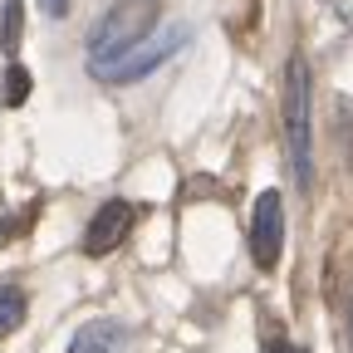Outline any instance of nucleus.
I'll return each mask as SVG.
<instances>
[{"instance_id":"1","label":"nucleus","mask_w":353,"mask_h":353,"mask_svg":"<svg viewBox=\"0 0 353 353\" xmlns=\"http://www.w3.org/2000/svg\"><path fill=\"white\" fill-rule=\"evenodd\" d=\"M152 25H157V0H113L88 34V69H103L132 54L152 34Z\"/></svg>"},{"instance_id":"2","label":"nucleus","mask_w":353,"mask_h":353,"mask_svg":"<svg viewBox=\"0 0 353 353\" xmlns=\"http://www.w3.org/2000/svg\"><path fill=\"white\" fill-rule=\"evenodd\" d=\"M280 113H285L290 172H294V182L309 192V182H314V143H309V64H304L299 54L285 64V99H280Z\"/></svg>"},{"instance_id":"3","label":"nucleus","mask_w":353,"mask_h":353,"mask_svg":"<svg viewBox=\"0 0 353 353\" xmlns=\"http://www.w3.org/2000/svg\"><path fill=\"white\" fill-rule=\"evenodd\" d=\"M187 44V25H172V30H162L157 39H143L132 54H123L118 64H103V69H94V79H103V83H138V79H148L157 64H167L176 50Z\"/></svg>"},{"instance_id":"4","label":"nucleus","mask_w":353,"mask_h":353,"mask_svg":"<svg viewBox=\"0 0 353 353\" xmlns=\"http://www.w3.org/2000/svg\"><path fill=\"white\" fill-rule=\"evenodd\" d=\"M280 250H285V201H280V192H260L255 216H250V255L260 270H275Z\"/></svg>"},{"instance_id":"5","label":"nucleus","mask_w":353,"mask_h":353,"mask_svg":"<svg viewBox=\"0 0 353 353\" xmlns=\"http://www.w3.org/2000/svg\"><path fill=\"white\" fill-rule=\"evenodd\" d=\"M132 221H138V211H132V201H103L94 211V221H88V231H83V250L88 255H108L128 241L132 231Z\"/></svg>"},{"instance_id":"6","label":"nucleus","mask_w":353,"mask_h":353,"mask_svg":"<svg viewBox=\"0 0 353 353\" xmlns=\"http://www.w3.org/2000/svg\"><path fill=\"white\" fill-rule=\"evenodd\" d=\"M123 348H128V329L118 319H94L74 339V353H123Z\"/></svg>"},{"instance_id":"7","label":"nucleus","mask_w":353,"mask_h":353,"mask_svg":"<svg viewBox=\"0 0 353 353\" xmlns=\"http://www.w3.org/2000/svg\"><path fill=\"white\" fill-rule=\"evenodd\" d=\"M20 30H25V0H6V10H0V54L20 50Z\"/></svg>"},{"instance_id":"8","label":"nucleus","mask_w":353,"mask_h":353,"mask_svg":"<svg viewBox=\"0 0 353 353\" xmlns=\"http://www.w3.org/2000/svg\"><path fill=\"white\" fill-rule=\"evenodd\" d=\"M20 324H25V294L15 285H6V290H0V339L15 334Z\"/></svg>"},{"instance_id":"9","label":"nucleus","mask_w":353,"mask_h":353,"mask_svg":"<svg viewBox=\"0 0 353 353\" xmlns=\"http://www.w3.org/2000/svg\"><path fill=\"white\" fill-rule=\"evenodd\" d=\"M30 99V69L25 64H10L6 69V108H20Z\"/></svg>"},{"instance_id":"10","label":"nucleus","mask_w":353,"mask_h":353,"mask_svg":"<svg viewBox=\"0 0 353 353\" xmlns=\"http://www.w3.org/2000/svg\"><path fill=\"white\" fill-rule=\"evenodd\" d=\"M39 6H44V15H50V20H64L74 0H39Z\"/></svg>"},{"instance_id":"11","label":"nucleus","mask_w":353,"mask_h":353,"mask_svg":"<svg viewBox=\"0 0 353 353\" xmlns=\"http://www.w3.org/2000/svg\"><path fill=\"white\" fill-rule=\"evenodd\" d=\"M265 353H304V348H299V343H285V339H275V343L265 348Z\"/></svg>"}]
</instances>
